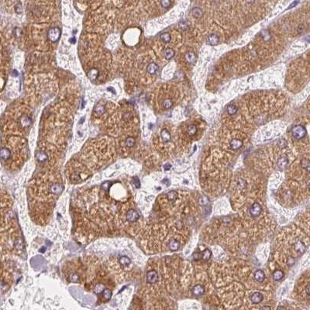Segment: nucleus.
I'll list each match as a JSON object with an SVG mask.
<instances>
[{"label":"nucleus","instance_id":"f257e3e1","mask_svg":"<svg viewBox=\"0 0 310 310\" xmlns=\"http://www.w3.org/2000/svg\"><path fill=\"white\" fill-rule=\"evenodd\" d=\"M112 183L85 189L78 194L72 206L76 237L89 243L103 236H117L120 230L121 202L111 192Z\"/></svg>","mask_w":310,"mask_h":310},{"label":"nucleus","instance_id":"f03ea898","mask_svg":"<svg viewBox=\"0 0 310 310\" xmlns=\"http://www.w3.org/2000/svg\"><path fill=\"white\" fill-rule=\"evenodd\" d=\"M64 190V181L59 172L46 170L30 181L27 189L30 214L36 224L45 226Z\"/></svg>","mask_w":310,"mask_h":310},{"label":"nucleus","instance_id":"7ed1b4c3","mask_svg":"<svg viewBox=\"0 0 310 310\" xmlns=\"http://www.w3.org/2000/svg\"><path fill=\"white\" fill-rule=\"evenodd\" d=\"M27 157V143L22 136L13 135L2 138L1 161L6 169L18 170L26 162Z\"/></svg>","mask_w":310,"mask_h":310},{"label":"nucleus","instance_id":"20e7f679","mask_svg":"<svg viewBox=\"0 0 310 310\" xmlns=\"http://www.w3.org/2000/svg\"><path fill=\"white\" fill-rule=\"evenodd\" d=\"M115 154L113 142L108 138L93 140L85 146L81 161L92 171L99 169L112 159Z\"/></svg>","mask_w":310,"mask_h":310},{"label":"nucleus","instance_id":"39448f33","mask_svg":"<svg viewBox=\"0 0 310 310\" xmlns=\"http://www.w3.org/2000/svg\"><path fill=\"white\" fill-rule=\"evenodd\" d=\"M3 123V131L15 136L26 135L32 125V112L26 106L14 108L6 115Z\"/></svg>","mask_w":310,"mask_h":310},{"label":"nucleus","instance_id":"423d86ee","mask_svg":"<svg viewBox=\"0 0 310 310\" xmlns=\"http://www.w3.org/2000/svg\"><path fill=\"white\" fill-rule=\"evenodd\" d=\"M86 265L80 259L68 261L63 267V273L66 280L70 283L83 284L86 280Z\"/></svg>","mask_w":310,"mask_h":310},{"label":"nucleus","instance_id":"0eeeda50","mask_svg":"<svg viewBox=\"0 0 310 310\" xmlns=\"http://www.w3.org/2000/svg\"><path fill=\"white\" fill-rule=\"evenodd\" d=\"M67 178L71 184L82 183L92 175V172L79 160H72L67 164L65 170Z\"/></svg>","mask_w":310,"mask_h":310},{"label":"nucleus","instance_id":"6e6552de","mask_svg":"<svg viewBox=\"0 0 310 310\" xmlns=\"http://www.w3.org/2000/svg\"><path fill=\"white\" fill-rule=\"evenodd\" d=\"M13 275L2 264V276H1V291H2V293H4L5 291H8V289L13 285Z\"/></svg>","mask_w":310,"mask_h":310},{"label":"nucleus","instance_id":"1a4fd4ad","mask_svg":"<svg viewBox=\"0 0 310 310\" xmlns=\"http://www.w3.org/2000/svg\"><path fill=\"white\" fill-rule=\"evenodd\" d=\"M61 37V30L58 27H51L47 31V39L51 43H56Z\"/></svg>","mask_w":310,"mask_h":310},{"label":"nucleus","instance_id":"9d476101","mask_svg":"<svg viewBox=\"0 0 310 310\" xmlns=\"http://www.w3.org/2000/svg\"><path fill=\"white\" fill-rule=\"evenodd\" d=\"M292 135L295 138L300 140L304 138L306 135V130L302 125H296L292 128Z\"/></svg>","mask_w":310,"mask_h":310},{"label":"nucleus","instance_id":"9b49d317","mask_svg":"<svg viewBox=\"0 0 310 310\" xmlns=\"http://www.w3.org/2000/svg\"><path fill=\"white\" fill-rule=\"evenodd\" d=\"M159 281V275L155 269H151L147 273V282L151 285L157 283Z\"/></svg>","mask_w":310,"mask_h":310},{"label":"nucleus","instance_id":"f8f14e48","mask_svg":"<svg viewBox=\"0 0 310 310\" xmlns=\"http://www.w3.org/2000/svg\"><path fill=\"white\" fill-rule=\"evenodd\" d=\"M160 138H161V141L162 142V144H168L171 142L172 136L170 131L168 130V129H166V128H163L160 132Z\"/></svg>","mask_w":310,"mask_h":310},{"label":"nucleus","instance_id":"ddd939ff","mask_svg":"<svg viewBox=\"0 0 310 310\" xmlns=\"http://www.w3.org/2000/svg\"><path fill=\"white\" fill-rule=\"evenodd\" d=\"M250 213L253 217H258L261 213V206L258 202H254L250 208Z\"/></svg>","mask_w":310,"mask_h":310},{"label":"nucleus","instance_id":"4468645a","mask_svg":"<svg viewBox=\"0 0 310 310\" xmlns=\"http://www.w3.org/2000/svg\"><path fill=\"white\" fill-rule=\"evenodd\" d=\"M160 105H161V106L162 107V109H168L171 108V107L173 106L174 101H173V99L171 97L166 96V97H164L161 99Z\"/></svg>","mask_w":310,"mask_h":310},{"label":"nucleus","instance_id":"2eb2a0df","mask_svg":"<svg viewBox=\"0 0 310 310\" xmlns=\"http://www.w3.org/2000/svg\"><path fill=\"white\" fill-rule=\"evenodd\" d=\"M181 247V243H180V241L175 237H172L171 239L170 240L169 243H168V249L171 251H176Z\"/></svg>","mask_w":310,"mask_h":310},{"label":"nucleus","instance_id":"dca6fc26","mask_svg":"<svg viewBox=\"0 0 310 310\" xmlns=\"http://www.w3.org/2000/svg\"><path fill=\"white\" fill-rule=\"evenodd\" d=\"M146 70H147V72L149 75H155L157 74V71H158V66L154 62H151V63L148 64V65H147Z\"/></svg>","mask_w":310,"mask_h":310},{"label":"nucleus","instance_id":"f3484780","mask_svg":"<svg viewBox=\"0 0 310 310\" xmlns=\"http://www.w3.org/2000/svg\"><path fill=\"white\" fill-rule=\"evenodd\" d=\"M177 198H178V193L175 191H170L169 192L167 193L165 197V198H166L169 202H174Z\"/></svg>","mask_w":310,"mask_h":310},{"label":"nucleus","instance_id":"a211bd4d","mask_svg":"<svg viewBox=\"0 0 310 310\" xmlns=\"http://www.w3.org/2000/svg\"><path fill=\"white\" fill-rule=\"evenodd\" d=\"M185 60L189 64H195L196 62L197 58L196 55L194 52H192V51H188V52L185 54Z\"/></svg>","mask_w":310,"mask_h":310},{"label":"nucleus","instance_id":"6ab92c4d","mask_svg":"<svg viewBox=\"0 0 310 310\" xmlns=\"http://www.w3.org/2000/svg\"><path fill=\"white\" fill-rule=\"evenodd\" d=\"M230 148L233 150H238L243 146V141L240 139H233V140L230 141Z\"/></svg>","mask_w":310,"mask_h":310},{"label":"nucleus","instance_id":"aec40b11","mask_svg":"<svg viewBox=\"0 0 310 310\" xmlns=\"http://www.w3.org/2000/svg\"><path fill=\"white\" fill-rule=\"evenodd\" d=\"M263 299L264 296L261 293L255 292V293L252 295V296L250 298V300H251L252 303H254V304H258V303H260L263 300Z\"/></svg>","mask_w":310,"mask_h":310},{"label":"nucleus","instance_id":"412c9836","mask_svg":"<svg viewBox=\"0 0 310 310\" xmlns=\"http://www.w3.org/2000/svg\"><path fill=\"white\" fill-rule=\"evenodd\" d=\"M192 293L195 295H202L205 293V288L201 285H195L192 288Z\"/></svg>","mask_w":310,"mask_h":310},{"label":"nucleus","instance_id":"4be33fe9","mask_svg":"<svg viewBox=\"0 0 310 310\" xmlns=\"http://www.w3.org/2000/svg\"><path fill=\"white\" fill-rule=\"evenodd\" d=\"M186 132L187 134L189 135V136H193L197 133L198 129H197V127L195 124H191V125L188 126V127H187Z\"/></svg>","mask_w":310,"mask_h":310},{"label":"nucleus","instance_id":"5701e85b","mask_svg":"<svg viewBox=\"0 0 310 310\" xmlns=\"http://www.w3.org/2000/svg\"><path fill=\"white\" fill-rule=\"evenodd\" d=\"M295 249L299 254H303V253L305 252V250H306V246H305V244L302 241H297V242L295 243Z\"/></svg>","mask_w":310,"mask_h":310},{"label":"nucleus","instance_id":"b1692460","mask_svg":"<svg viewBox=\"0 0 310 310\" xmlns=\"http://www.w3.org/2000/svg\"><path fill=\"white\" fill-rule=\"evenodd\" d=\"M254 279L257 282H262L265 279V275L261 270H258L256 272L254 273Z\"/></svg>","mask_w":310,"mask_h":310},{"label":"nucleus","instance_id":"393cba45","mask_svg":"<svg viewBox=\"0 0 310 310\" xmlns=\"http://www.w3.org/2000/svg\"><path fill=\"white\" fill-rule=\"evenodd\" d=\"M163 54H164V56H165V58H166L167 60H170V59H171V58L174 57V52L171 48H170V47H167V48H165V50H164V51H163Z\"/></svg>","mask_w":310,"mask_h":310},{"label":"nucleus","instance_id":"a878e982","mask_svg":"<svg viewBox=\"0 0 310 310\" xmlns=\"http://www.w3.org/2000/svg\"><path fill=\"white\" fill-rule=\"evenodd\" d=\"M119 262H120V264H121L123 267H129V265L131 263V261L130 259L127 256H124V257H121V258L119 259Z\"/></svg>","mask_w":310,"mask_h":310},{"label":"nucleus","instance_id":"bb28decb","mask_svg":"<svg viewBox=\"0 0 310 310\" xmlns=\"http://www.w3.org/2000/svg\"><path fill=\"white\" fill-rule=\"evenodd\" d=\"M171 40V37L169 33H163L161 35V41L164 43H169Z\"/></svg>","mask_w":310,"mask_h":310},{"label":"nucleus","instance_id":"cd10ccee","mask_svg":"<svg viewBox=\"0 0 310 310\" xmlns=\"http://www.w3.org/2000/svg\"><path fill=\"white\" fill-rule=\"evenodd\" d=\"M208 39H209V43L212 45H216L219 43V37L216 34H211V35H209Z\"/></svg>","mask_w":310,"mask_h":310},{"label":"nucleus","instance_id":"c85d7f7f","mask_svg":"<svg viewBox=\"0 0 310 310\" xmlns=\"http://www.w3.org/2000/svg\"><path fill=\"white\" fill-rule=\"evenodd\" d=\"M283 277H284V273L281 270H277L273 274V279H275V281L281 280V279H282Z\"/></svg>","mask_w":310,"mask_h":310},{"label":"nucleus","instance_id":"c756f323","mask_svg":"<svg viewBox=\"0 0 310 310\" xmlns=\"http://www.w3.org/2000/svg\"><path fill=\"white\" fill-rule=\"evenodd\" d=\"M288 160L287 157H282L279 160V167L281 168H285L288 165Z\"/></svg>","mask_w":310,"mask_h":310},{"label":"nucleus","instance_id":"7c9ffc66","mask_svg":"<svg viewBox=\"0 0 310 310\" xmlns=\"http://www.w3.org/2000/svg\"><path fill=\"white\" fill-rule=\"evenodd\" d=\"M192 14L195 18H200L202 15V10L200 8L195 7L192 11Z\"/></svg>","mask_w":310,"mask_h":310},{"label":"nucleus","instance_id":"2f4dec72","mask_svg":"<svg viewBox=\"0 0 310 310\" xmlns=\"http://www.w3.org/2000/svg\"><path fill=\"white\" fill-rule=\"evenodd\" d=\"M301 165H302V168H303L305 169V170H306V171L309 172V169H310V165H309V159H306V158H304L302 161V162H301Z\"/></svg>","mask_w":310,"mask_h":310},{"label":"nucleus","instance_id":"473e14b6","mask_svg":"<svg viewBox=\"0 0 310 310\" xmlns=\"http://www.w3.org/2000/svg\"><path fill=\"white\" fill-rule=\"evenodd\" d=\"M227 112L229 115H234L237 112V107L234 106V105H230L227 107Z\"/></svg>","mask_w":310,"mask_h":310},{"label":"nucleus","instance_id":"72a5a7b5","mask_svg":"<svg viewBox=\"0 0 310 310\" xmlns=\"http://www.w3.org/2000/svg\"><path fill=\"white\" fill-rule=\"evenodd\" d=\"M211 258V252L209 249H206L202 254V258L204 261H209V258Z\"/></svg>","mask_w":310,"mask_h":310},{"label":"nucleus","instance_id":"f704fd0d","mask_svg":"<svg viewBox=\"0 0 310 310\" xmlns=\"http://www.w3.org/2000/svg\"><path fill=\"white\" fill-rule=\"evenodd\" d=\"M295 260L293 257H289V258L287 259V264H288V266H292L295 264Z\"/></svg>","mask_w":310,"mask_h":310},{"label":"nucleus","instance_id":"c9c22d12","mask_svg":"<svg viewBox=\"0 0 310 310\" xmlns=\"http://www.w3.org/2000/svg\"><path fill=\"white\" fill-rule=\"evenodd\" d=\"M201 258H202V254H201V253L196 252L193 254V259H194L195 261H198V260H200Z\"/></svg>","mask_w":310,"mask_h":310},{"label":"nucleus","instance_id":"e433bc0d","mask_svg":"<svg viewBox=\"0 0 310 310\" xmlns=\"http://www.w3.org/2000/svg\"><path fill=\"white\" fill-rule=\"evenodd\" d=\"M161 4L162 5L163 7L167 8V7H168V6H171V2H170V1H162V2H161Z\"/></svg>","mask_w":310,"mask_h":310},{"label":"nucleus","instance_id":"4c0bfd02","mask_svg":"<svg viewBox=\"0 0 310 310\" xmlns=\"http://www.w3.org/2000/svg\"><path fill=\"white\" fill-rule=\"evenodd\" d=\"M279 145L280 146V147L282 148H284L285 147V145H286V141L285 140H283V139H282V140H279Z\"/></svg>","mask_w":310,"mask_h":310},{"label":"nucleus","instance_id":"58836bf2","mask_svg":"<svg viewBox=\"0 0 310 310\" xmlns=\"http://www.w3.org/2000/svg\"><path fill=\"white\" fill-rule=\"evenodd\" d=\"M262 309H271V307H269V306H264V307H261Z\"/></svg>","mask_w":310,"mask_h":310},{"label":"nucleus","instance_id":"ea45409f","mask_svg":"<svg viewBox=\"0 0 310 310\" xmlns=\"http://www.w3.org/2000/svg\"><path fill=\"white\" fill-rule=\"evenodd\" d=\"M278 309H285V307H282V306H279V308H278Z\"/></svg>","mask_w":310,"mask_h":310}]
</instances>
